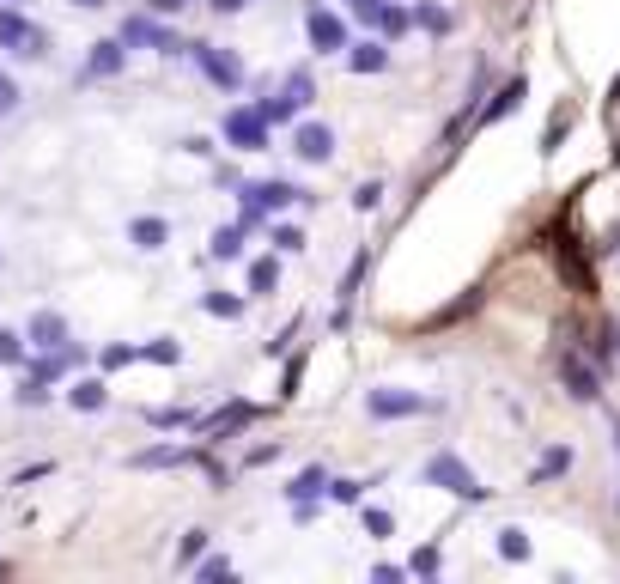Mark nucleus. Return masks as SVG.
Wrapping results in <instances>:
<instances>
[{
    "label": "nucleus",
    "mask_w": 620,
    "mask_h": 584,
    "mask_svg": "<svg viewBox=\"0 0 620 584\" xmlns=\"http://www.w3.org/2000/svg\"><path fill=\"white\" fill-rule=\"evenodd\" d=\"M195 578H207V584H213V578H231V560H219V554H213V560H201V566H195Z\"/></svg>",
    "instance_id": "bb28decb"
},
{
    "label": "nucleus",
    "mask_w": 620,
    "mask_h": 584,
    "mask_svg": "<svg viewBox=\"0 0 620 584\" xmlns=\"http://www.w3.org/2000/svg\"><path fill=\"white\" fill-rule=\"evenodd\" d=\"M25 341H31V353H49V347H67L73 329H67L61 311H31V317H25Z\"/></svg>",
    "instance_id": "0eeeda50"
},
{
    "label": "nucleus",
    "mask_w": 620,
    "mask_h": 584,
    "mask_svg": "<svg viewBox=\"0 0 620 584\" xmlns=\"http://www.w3.org/2000/svg\"><path fill=\"white\" fill-rule=\"evenodd\" d=\"M128 244L134 250H165L171 244V219H159V213H140V219H128Z\"/></svg>",
    "instance_id": "9d476101"
},
{
    "label": "nucleus",
    "mask_w": 620,
    "mask_h": 584,
    "mask_svg": "<svg viewBox=\"0 0 620 584\" xmlns=\"http://www.w3.org/2000/svg\"><path fill=\"white\" fill-rule=\"evenodd\" d=\"M92 353H86V341H67V347H49V353H31L25 359V372L31 378H43V384H67L73 372H80Z\"/></svg>",
    "instance_id": "20e7f679"
},
{
    "label": "nucleus",
    "mask_w": 620,
    "mask_h": 584,
    "mask_svg": "<svg viewBox=\"0 0 620 584\" xmlns=\"http://www.w3.org/2000/svg\"><path fill=\"white\" fill-rule=\"evenodd\" d=\"M13 402H19V408H49V402H55V384H43V378H31V372H25V378H19V390H13Z\"/></svg>",
    "instance_id": "2eb2a0df"
},
{
    "label": "nucleus",
    "mask_w": 620,
    "mask_h": 584,
    "mask_svg": "<svg viewBox=\"0 0 620 584\" xmlns=\"http://www.w3.org/2000/svg\"><path fill=\"white\" fill-rule=\"evenodd\" d=\"M0 49L13 61H49V31L31 19V7H13V0H0Z\"/></svg>",
    "instance_id": "f257e3e1"
},
{
    "label": "nucleus",
    "mask_w": 620,
    "mask_h": 584,
    "mask_svg": "<svg viewBox=\"0 0 620 584\" xmlns=\"http://www.w3.org/2000/svg\"><path fill=\"white\" fill-rule=\"evenodd\" d=\"M61 402L80 408V414H98V408H110V390H104V378H73V384L61 390Z\"/></svg>",
    "instance_id": "9b49d317"
},
{
    "label": "nucleus",
    "mask_w": 620,
    "mask_h": 584,
    "mask_svg": "<svg viewBox=\"0 0 620 584\" xmlns=\"http://www.w3.org/2000/svg\"><path fill=\"white\" fill-rule=\"evenodd\" d=\"M383 61H390V55H383L377 43H365V49H353V67H359V73H377Z\"/></svg>",
    "instance_id": "a878e982"
},
{
    "label": "nucleus",
    "mask_w": 620,
    "mask_h": 584,
    "mask_svg": "<svg viewBox=\"0 0 620 584\" xmlns=\"http://www.w3.org/2000/svg\"><path fill=\"white\" fill-rule=\"evenodd\" d=\"M310 43H317V49H341V43H347L341 19H335V13H310Z\"/></svg>",
    "instance_id": "4468645a"
},
{
    "label": "nucleus",
    "mask_w": 620,
    "mask_h": 584,
    "mask_svg": "<svg viewBox=\"0 0 620 584\" xmlns=\"http://www.w3.org/2000/svg\"><path fill=\"white\" fill-rule=\"evenodd\" d=\"M274 244H280V250H298V244H304V238H298V232H292V226H274Z\"/></svg>",
    "instance_id": "7c9ffc66"
},
{
    "label": "nucleus",
    "mask_w": 620,
    "mask_h": 584,
    "mask_svg": "<svg viewBox=\"0 0 620 584\" xmlns=\"http://www.w3.org/2000/svg\"><path fill=\"white\" fill-rule=\"evenodd\" d=\"M25 359H31L25 329H7V323H0V365H25Z\"/></svg>",
    "instance_id": "f3484780"
},
{
    "label": "nucleus",
    "mask_w": 620,
    "mask_h": 584,
    "mask_svg": "<svg viewBox=\"0 0 620 584\" xmlns=\"http://www.w3.org/2000/svg\"><path fill=\"white\" fill-rule=\"evenodd\" d=\"M43 475H55V463H25L13 481H19V487H31V481H43Z\"/></svg>",
    "instance_id": "c85d7f7f"
},
{
    "label": "nucleus",
    "mask_w": 620,
    "mask_h": 584,
    "mask_svg": "<svg viewBox=\"0 0 620 584\" xmlns=\"http://www.w3.org/2000/svg\"><path fill=\"white\" fill-rule=\"evenodd\" d=\"M0 262H7V256H0Z\"/></svg>",
    "instance_id": "c9c22d12"
},
{
    "label": "nucleus",
    "mask_w": 620,
    "mask_h": 584,
    "mask_svg": "<svg viewBox=\"0 0 620 584\" xmlns=\"http://www.w3.org/2000/svg\"><path fill=\"white\" fill-rule=\"evenodd\" d=\"M189 55H195V67L207 73V80L231 98V92H244V61L231 55V49H219V43H189Z\"/></svg>",
    "instance_id": "7ed1b4c3"
},
{
    "label": "nucleus",
    "mask_w": 620,
    "mask_h": 584,
    "mask_svg": "<svg viewBox=\"0 0 620 584\" xmlns=\"http://www.w3.org/2000/svg\"><path fill=\"white\" fill-rule=\"evenodd\" d=\"M134 359H140V347H134V341H116V347H104V353H98L104 372H122V365H134Z\"/></svg>",
    "instance_id": "412c9836"
},
{
    "label": "nucleus",
    "mask_w": 620,
    "mask_h": 584,
    "mask_svg": "<svg viewBox=\"0 0 620 584\" xmlns=\"http://www.w3.org/2000/svg\"><path fill=\"white\" fill-rule=\"evenodd\" d=\"M13 7H37V0H13Z\"/></svg>",
    "instance_id": "f704fd0d"
},
{
    "label": "nucleus",
    "mask_w": 620,
    "mask_h": 584,
    "mask_svg": "<svg viewBox=\"0 0 620 584\" xmlns=\"http://www.w3.org/2000/svg\"><path fill=\"white\" fill-rule=\"evenodd\" d=\"M67 7H73V13H104L110 0H67Z\"/></svg>",
    "instance_id": "473e14b6"
},
{
    "label": "nucleus",
    "mask_w": 620,
    "mask_h": 584,
    "mask_svg": "<svg viewBox=\"0 0 620 584\" xmlns=\"http://www.w3.org/2000/svg\"><path fill=\"white\" fill-rule=\"evenodd\" d=\"M207 256H213V262H231V256H244V232H238V226H219V232L207 238Z\"/></svg>",
    "instance_id": "dca6fc26"
},
{
    "label": "nucleus",
    "mask_w": 620,
    "mask_h": 584,
    "mask_svg": "<svg viewBox=\"0 0 620 584\" xmlns=\"http://www.w3.org/2000/svg\"><path fill=\"white\" fill-rule=\"evenodd\" d=\"M146 426H159V432H183V426H201V414H195V408H183V402H165V408H146Z\"/></svg>",
    "instance_id": "f8f14e48"
},
{
    "label": "nucleus",
    "mask_w": 620,
    "mask_h": 584,
    "mask_svg": "<svg viewBox=\"0 0 620 584\" xmlns=\"http://www.w3.org/2000/svg\"><path fill=\"white\" fill-rule=\"evenodd\" d=\"M420 408H432V402L402 396V390H377V396H371V414H383V420H390V414H420Z\"/></svg>",
    "instance_id": "ddd939ff"
},
{
    "label": "nucleus",
    "mask_w": 620,
    "mask_h": 584,
    "mask_svg": "<svg viewBox=\"0 0 620 584\" xmlns=\"http://www.w3.org/2000/svg\"><path fill=\"white\" fill-rule=\"evenodd\" d=\"M140 7H146V13H159V19H177L189 0H140Z\"/></svg>",
    "instance_id": "cd10ccee"
},
{
    "label": "nucleus",
    "mask_w": 620,
    "mask_h": 584,
    "mask_svg": "<svg viewBox=\"0 0 620 584\" xmlns=\"http://www.w3.org/2000/svg\"><path fill=\"white\" fill-rule=\"evenodd\" d=\"M298 153L304 159H329L335 153V134L329 128H298Z\"/></svg>",
    "instance_id": "a211bd4d"
},
{
    "label": "nucleus",
    "mask_w": 620,
    "mask_h": 584,
    "mask_svg": "<svg viewBox=\"0 0 620 584\" xmlns=\"http://www.w3.org/2000/svg\"><path fill=\"white\" fill-rule=\"evenodd\" d=\"M207 7H213V13L225 19V13H244V7H250V0H207Z\"/></svg>",
    "instance_id": "2f4dec72"
},
{
    "label": "nucleus",
    "mask_w": 620,
    "mask_h": 584,
    "mask_svg": "<svg viewBox=\"0 0 620 584\" xmlns=\"http://www.w3.org/2000/svg\"><path fill=\"white\" fill-rule=\"evenodd\" d=\"M274 280H280V262H274V256L250 268V292H274Z\"/></svg>",
    "instance_id": "4be33fe9"
},
{
    "label": "nucleus",
    "mask_w": 620,
    "mask_h": 584,
    "mask_svg": "<svg viewBox=\"0 0 620 584\" xmlns=\"http://www.w3.org/2000/svg\"><path fill=\"white\" fill-rule=\"evenodd\" d=\"M140 359H152V365H177V359H183V341L159 335V341H146V347H140Z\"/></svg>",
    "instance_id": "6ab92c4d"
},
{
    "label": "nucleus",
    "mask_w": 620,
    "mask_h": 584,
    "mask_svg": "<svg viewBox=\"0 0 620 584\" xmlns=\"http://www.w3.org/2000/svg\"><path fill=\"white\" fill-rule=\"evenodd\" d=\"M122 67H128V43H122V37H98V43H92V55L80 61V73H73V80H80V86H98V80H116Z\"/></svg>",
    "instance_id": "39448f33"
},
{
    "label": "nucleus",
    "mask_w": 620,
    "mask_h": 584,
    "mask_svg": "<svg viewBox=\"0 0 620 584\" xmlns=\"http://www.w3.org/2000/svg\"><path fill=\"white\" fill-rule=\"evenodd\" d=\"M183 153H195V159H207V153H213V140H207V134H189V140H183Z\"/></svg>",
    "instance_id": "c756f323"
},
{
    "label": "nucleus",
    "mask_w": 620,
    "mask_h": 584,
    "mask_svg": "<svg viewBox=\"0 0 620 584\" xmlns=\"http://www.w3.org/2000/svg\"><path fill=\"white\" fill-rule=\"evenodd\" d=\"M116 37H122L128 49H152V55H189V43H183L159 13H146V7H140V13H128Z\"/></svg>",
    "instance_id": "f03ea898"
},
{
    "label": "nucleus",
    "mask_w": 620,
    "mask_h": 584,
    "mask_svg": "<svg viewBox=\"0 0 620 584\" xmlns=\"http://www.w3.org/2000/svg\"><path fill=\"white\" fill-rule=\"evenodd\" d=\"M189 463H207V445H140L128 457L134 475H146V469H189Z\"/></svg>",
    "instance_id": "423d86ee"
},
{
    "label": "nucleus",
    "mask_w": 620,
    "mask_h": 584,
    "mask_svg": "<svg viewBox=\"0 0 620 584\" xmlns=\"http://www.w3.org/2000/svg\"><path fill=\"white\" fill-rule=\"evenodd\" d=\"M225 140L238 146V153H256L268 140V116L262 110H225Z\"/></svg>",
    "instance_id": "6e6552de"
},
{
    "label": "nucleus",
    "mask_w": 620,
    "mask_h": 584,
    "mask_svg": "<svg viewBox=\"0 0 620 584\" xmlns=\"http://www.w3.org/2000/svg\"><path fill=\"white\" fill-rule=\"evenodd\" d=\"M13 110H19V80L0 67V116H13Z\"/></svg>",
    "instance_id": "b1692460"
},
{
    "label": "nucleus",
    "mask_w": 620,
    "mask_h": 584,
    "mask_svg": "<svg viewBox=\"0 0 620 584\" xmlns=\"http://www.w3.org/2000/svg\"><path fill=\"white\" fill-rule=\"evenodd\" d=\"M201 548H207V530H189V536L177 542V566H195V560H201Z\"/></svg>",
    "instance_id": "5701e85b"
},
{
    "label": "nucleus",
    "mask_w": 620,
    "mask_h": 584,
    "mask_svg": "<svg viewBox=\"0 0 620 584\" xmlns=\"http://www.w3.org/2000/svg\"><path fill=\"white\" fill-rule=\"evenodd\" d=\"M201 311L207 317H244V299H231V292H201Z\"/></svg>",
    "instance_id": "aec40b11"
},
{
    "label": "nucleus",
    "mask_w": 620,
    "mask_h": 584,
    "mask_svg": "<svg viewBox=\"0 0 620 584\" xmlns=\"http://www.w3.org/2000/svg\"><path fill=\"white\" fill-rule=\"evenodd\" d=\"M323 487H329V481H323L317 469H304V475H298V481H292L286 493H292V499H310V493H323Z\"/></svg>",
    "instance_id": "393cba45"
},
{
    "label": "nucleus",
    "mask_w": 620,
    "mask_h": 584,
    "mask_svg": "<svg viewBox=\"0 0 620 584\" xmlns=\"http://www.w3.org/2000/svg\"><path fill=\"white\" fill-rule=\"evenodd\" d=\"M0 578H13V560H0Z\"/></svg>",
    "instance_id": "72a5a7b5"
},
{
    "label": "nucleus",
    "mask_w": 620,
    "mask_h": 584,
    "mask_svg": "<svg viewBox=\"0 0 620 584\" xmlns=\"http://www.w3.org/2000/svg\"><path fill=\"white\" fill-rule=\"evenodd\" d=\"M250 420H256V408H250V402H231V408L207 414V420H201L195 432H201V445H219V438H238V432H244Z\"/></svg>",
    "instance_id": "1a4fd4ad"
}]
</instances>
